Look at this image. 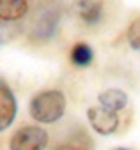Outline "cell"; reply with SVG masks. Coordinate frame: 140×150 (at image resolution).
<instances>
[{
	"label": "cell",
	"instance_id": "6da1fadb",
	"mask_svg": "<svg viewBox=\"0 0 140 150\" xmlns=\"http://www.w3.org/2000/svg\"><path fill=\"white\" fill-rule=\"evenodd\" d=\"M66 96L60 90H44L30 101V117L39 124H55L66 113Z\"/></svg>",
	"mask_w": 140,
	"mask_h": 150
},
{
	"label": "cell",
	"instance_id": "7a4b0ae2",
	"mask_svg": "<svg viewBox=\"0 0 140 150\" xmlns=\"http://www.w3.org/2000/svg\"><path fill=\"white\" fill-rule=\"evenodd\" d=\"M62 14L60 0H41L32 20V35L36 39H50L59 28Z\"/></svg>",
	"mask_w": 140,
	"mask_h": 150
},
{
	"label": "cell",
	"instance_id": "3957f363",
	"mask_svg": "<svg viewBox=\"0 0 140 150\" xmlns=\"http://www.w3.org/2000/svg\"><path fill=\"white\" fill-rule=\"evenodd\" d=\"M48 146V132L39 125H25L18 129L9 141V150H44Z\"/></svg>",
	"mask_w": 140,
	"mask_h": 150
},
{
	"label": "cell",
	"instance_id": "277c9868",
	"mask_svg": "<svg viewBox=\"0 0 140 150\" xmlns=\"http://www.w3.org/2000/svg\"><path fill=\"white\" fill-rule=\"evenodd\" d=\"M87 118H89V124L91 127L103 134V136H108V134H114L119 127V117L115 111H110L103 106H92L89 108L87 111Z\"/></svg>",
	"mask_w": 140,
	"mask_h": 150
},
{
	"label": "cell",
	"instance_id": "5b68a950",
	"mask_svg": "<svg viewBox=\"0 0 140 150\" xmlns=\"http://www.w3.org/2000/svg\"><path fill=\"white\" fill-rule=\"evenodd\" d=\"M18 113V103L14 92L6 83V80L0 76V132L11 127Z\"/></svg>",
	"mask_w": 140,
	"mask_h": 150
},
{
	"label": "cell",
	"instance_id": "8992f818",
	"mask_svg": "<svg viewBox=\"0 0 140 150\" xmlns=\"http://www.w3.org/2000/svg\"><path fill=\"white\" fill-rule=\"evenodd\" d=\"M51 150H94V139L85 129H75L59 139Z\"/></svg>",
	"mask_w": 140,
	"mask_h": 150
},
{
	"label": "cell",
	"instance_id": "52a82bcc",
	"mask_svg": "<svg viewBox=\"0 0 140 150\" xmlns=\"http://www.w3.org/2000/svg\"><path fill=\"white\" fill-rule=\"evenodd\" d=\"M103 0H73V9L85 25H96L103 18Z\"/></svg>",
	"mask_w": 140,
	"mask_h": 150
},
{
	"label": "cell",
	"instance_id": "ba28073f",
	"mask_svg": "<svg viewBox=\"0 0 140 150\" xmlns=\"http://www.w3.org/2000/svg\"><path fill=\"white\" fill-rule=\"evenodd\" d=\"M32 0H0V23H14L27 16Z\"/></svg>",
	"mask_w": 140,
	"mask_h": 150
},
{
	"label": "cell",
	"instance_id": "9c48e42d",
	"mask_svg": "<svg viewBox=\"0 0 140 150\" xmlns=\"http://www.w3.org/2000/svg\"><path fill=\"white\" fill-rule=\"evenodd\" d=\"M98 101H99V106H103L110 111H115V113L128 106V96L119 88H108V90L101 92Z\"/></svg>",
	"mask_w": 140,
	"mask_h": 150
},
{
	"label": "cell",
	"instance_id": "30bf717a",
	"mask_svg": "<svg viewBox=\"0 0 140 150\" xmlns=\"http://www.w3.org/2000/svg\"><path fill=\"white\" fill-rule=\"evenodd\" d=\"M69 58H71V62L78 67H85L92 62L94 58V53H92V48L85 42H76L71 50V53H69Z\"/></svg>",
	"mask_w": 140,
	"mask_h": 150
},
{
	"label": "cell",
	"instance_id": "8fae6325",
	"mask_svg": "<svg viewBox=\"0 0 140 150\" xmlns=\"http://www.w3.org/2000/svg\"><path fill=\"white\" fill-rule=\"evenodd\" d=\"M128 42H129V46L133 48V50H136V51H140V16L138 18H135L131 23H129V27H128Z\"/></svg>",
	"mask_w": 140,
	"mask_h": 150
},
{
	"label": "cell",
	"instance_id": "7c38bea8",
	"mask_svg": "<svg viewBox=\"0 0 140 150\" xmlns=\"http://www.w3.org/2000/svg\"><path fill=\"white\" fill-rule=\"evenodd\" d=\"M115 150H131V148H126V146H119V148H115Z\"/></svg>",
	"mask_w": 140,
	"mask_h": 150
},
{
	"label": "cell",
	"instance_id": "4fadbf2b",
	"mask_svg": "<svg viewBox=\"0 0 140 150\" xmlns=\"http://www.w3.org/2000/svg\"><path fill=\"white\" fill-rule=\"evenodd\" d=\"M2 41H4V39H2V32H0V44H2Z\"/></svg>",
	"mask_w": 140,
	"mask_h": 150
}]
</instances>
